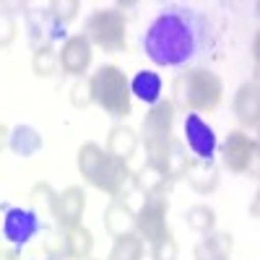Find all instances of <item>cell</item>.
<instances>
[{"label": "cell", "mask_w": 260, "mask_h": 260, "mask_svg": "<svg viewBox=\"0 0 260 260\" xmlns=\"http://www.w3.org/2000/svg\"><path fill=\"white\" fill-rule=\"evenodd\" d=\"M190 159H192V156H187L185 146H182L177 138H172L169 146L161 151V156L154 161V167L161 172V175L167 177V182L172 185V182H177V180L185 177V169H187Z\"/></svg>", "instance_id": "5bb4252c"}, {"label": "cell", "mask_w": 260, "mask_h": 260, "mask_svg": "<svg viewBox=\"0 0 260 260\" xmlns=\"http://www.w3.org/2000/svg\"><path fill=\"white\" fill-rule=\"evenodd\" d=\"M172 104L175 110L195 112V115H206L216 112L224 102V81L219 73H213L211 68H185L175 83H172Z\"/></svg>", "instance_id": "7a4b0ae2"}, {"label": "cell", "mask_w": 260, "mask_h": 260, "mask_svg": "<svg viewBox=\"0 0 260 260\" xmlns=\"http://www.w3.org/2000/svg\"><path fill=\"white\" fill-rule=\"evenodd\" d=\"M89 260H94V257H89Z\"/></svg>", "instance_id": "e575fe53"}, {"label": "cell", "mask_w": 260, "mask_h": 260, "mask_svg": "<svg viewBox=\"0 0 260 260\" xmlns=\"http://www.w3.org/2000/svg\"><path fill=\"white\" fill-rule=\"evenodd\" d=\"M216 31L211 18L192 8L172 3L164 6L143 34L146 57L161 68H195L213 55Z\"/></svg>", "instance_id": "6da1fadb"}, {"label": "cell", "mask_w": 260, "mask_h": 260, "mask_svg": "<svg viewBox=\"0 0 260 260\" xmlns=\"http://www.w3.org/2000/svg\"><path fill=\"white\" fill-rule=\"evenodd\" d=\"M185 143L190 148L192 159H198V161H213L216 148H219L213 127L195 112L185 115Z\"/></svg>", "instance_id": "30bf717a"}, {"label": "cell", "mask_w": 260, "mask_h": 260, "mask_svg": "<svg viewBox=\"0 0 260 260\" xmlns=\"http://www.w3.org/2000/svg\"><path fill=\"white\" fill-rule=\"evenodd\" d=\"M185 221L192 232H198V234H211L213 226H216V211L206 203H195L187 208L185 213Z\"/></svg>", "instance_id": "484cf974"}, {"label": "cell", "mask_w": 260, "mask_h": 260, "mask_svg": "<svg viewBox=\"0 0 260 260\" xmlns=\"http://www.w3.org/2000/svg\"><path fill=\"white\" fill-rule=\"evenodd\" d=\"M107 260H143V240L136 232L117 237Z\"/></svg>", "instance_id": "cb8c5ba5"}, {"label": "cell", "mask_w": 260, "mask_h": 260, "mask_svg": "<svg viewBox=\"0 0 260 260\" xmlns=\"http://www.w3.org/2000/svg\"><path fill=\"white\" fill-rule=\"evenodd\" d=\"M31 71L39 78H50L60 71V62H57V50L52 45H39L34 47V57H31Z\"/></svg>", "instance_id": "d4e9b609"}, {"label": "cell", "mask_w": 260, "mask_h": 260, "mask_svg": "<svg viewBox=\"0 0 260 260\" xmlns=\"http://www.w3.org/2000/svg\"><path fill=\"white\" fill-rule=\"evenodd\" d=\"M42 146H45V141H42V136L31 125H16L8 136V148L16 156H24V159L37 156L42 151Z\"/></svg>", "instance_id": "44dd1931"}, {"label": "cell", "mask_w": 260, "mask_h": 260, "mask_svg": "<svg viewBox=\"0 0 260 260\" xmlns=\"http://www.w3.org/2000/svg\"><path fill=\"white\" fill-rule=\"evenodd\" d=\"M91 45L83 34L68 37L62 42V47L57 50V62H60V71L65 76H83L91 65Z\"/></svg>", "instance_id": "7c38bea8"}, {"label": "cell", "mask_w": 260, "mask_h": 260, "mask_svg": "<svg viewBox=\"0 0 260 260\" xmlns=\"http://www.w3.org/2000/svg\"><path fill=\"white\" fill-rule=\"evenodd\" d=\"M151 260H177V242L172 232L161 234L156 242H151Z\"/></svg>", "instance_id": "83f0119b"}, {"label": "cell", "mask_w": 260, "mask_h": 260, "mask_svg": "<svg viewBox=\"0 0 260 260\" xmlns=\"http://www.w3.org/2000/svg\"><path fill=\"white\" fill-rule=\"evenodd\" d=\"M83 37L91 47L104 52H122L127 47V21L117 8H96L83 24Z\"/></svg>", "instance_id": "5b68a950"}, {"label": "cell", "mask_w": 260, "mask_h": 260, "mask_svg": "<svg viewBox=\"0 0 260 260\" xmlns=\"http://www.w3.org/2000/svg\"><path fill=\"white\" fill-rule=\"evenodd\" d=\"M234 250V237L229 232H211L195 245V260H229Z\"/></svg>", "instance_id": "e0dca14e"}, {"label": "cell", "mask_w": 260, "mask_h": 260, "mask_svg": "<svg viewBox=\"0 0 260 260\" xmlns=\"http://www.w3.org/2000/svg\"><path fill=\"white\" fill-rule=\"evenodd\" d=\"M89 86H91V96L102 110L122 120L133 110V96H130V83L127 76L122 73V68L117 65H99V68L89 76Z\"/></svg>", "instance_id": "277c9868"}, {"label": "cell", "mask_w": 260, "mask_h": 260, "mask_svg": "<svg viewBox=\"0 0 260 260\" xmlns=\"http://www.w3.org/2000/svg\"><path fill=\"white\" fill-rule=\"evenodd\" d=\"M172 127H175V104L169 99H159L148 110V115L141 122V143L146 146V161L154 164L161 151L172 141Z\"/></svg>", "instance_id": "8992f818"}, {"label": "cell", "mask_w": 260, "mask_h": 260, "mask_svg": "<svg viewBox=\"0 0 260 260\" xmlns=\"http://www.w3.org/2000/svg\"><path fill=\"white\" fill-rule=\"evenodd\" d=\"M167 216H169V201L164 192L146 195V201L141 203L136 213V234L146 242H156L161 234L169 232L167 226Z\"/></svg>", "instance_id": "ba28073f"}, {"label": "cell", "mask_w": 260, "mask_h": 260, "mask_svg": "<svg viewBox=\"0 0 260 260\" xmlns=\"http://www.w3.org/2000/svg\"><path fill=\"white\" fill-rule=\"evenodd\" d=\"M232 107H234V115H237V120H240L245 133H250V130L255 133L257 125H260V89H257L255 78L245 81L240 89H237Z\"/></svg>", "instance_id": "4fadbf2b"}, {"label": "cell", "mask_w": 260, "mask_h": 260, "mask_svg": "<svg viewBox=\"0 0 260 260\" xmlns=\"http://www.w3.org/2000/svg\"><path fill=\"white\" fill-rule=\"evenodd\" d=\"M16 16L8 11V8H0V50H6L11 47L13 42H16Z\"/></svg>", "instance_id": "f1b7e54d"}, {"label": "cell", "mask_w": 260, "mask_h": 260, "mask_svg": "<svg viewBox=\"0 0 260 260\" xmlns=\"http://www.w3.org/2000/svg\"><path fill=\"white\" fill-rule=\"evenodd\" d=\"M185 180L187 185L201 192V195H208L213 192L216 187H219V167H216L213 161H198V159H190L187 169H185Z\"/></svg>", "instance_id": "2e32d148"}, {"label": "cell", "mask_w": 260, "mask_h": 260, "mask_svg": "<svg viewBox=\"0 0 260 260\" xmlns=\"http://www.w3.org/2000/svg\"><path fill=\"white\" fill-rule=\"evenodd\" d=\"M45 229L42 224V216L31 208H8L6 216H3V224H0V234H3V240L13 247H24L29 245L34 237Z\"/></svg>", "instance_id": "9c48e42d"}, {"label": "cell", "mask_w": 260, "mask_h": 260, "mask_svg": "<svg viewBox=\"0 0 260 260\" xmlns=\"http://www.w3.org/2000/svg\"><path fill=\"white\" fill-rule=\"evenodd\" d=\"M47 260H50V257H47Z\"/></svg>", "instance_id": "d590c367"}, {"label": "cell", "mask_w": 260, "mask_h": 260, "mask_svg": "<svg viewBox=\"0 0 260 260\" xmlns=\"http://www.w3.org/2000/svg\"><path fill=\"white\" fill-rule=\"evenodd\" d=\"M221 161L232 175L257 177V164H260L257 138L245 133V130H229L221 143Z\"/></svg>", "instance_id": "52a82bcc"}, {"label": "cell", "mask_w": 260, "mask_h": 260, "mask_svg": "<svg viewBox=\"0 0 260 260\" xmlns=\"http://www.w3.org/2000/svg\"><path fill=\"white\" fill-rule=\"evenodd\" d=\"M8 136H11V130H8L3 122H0V151H3V148L8 146Z\"/></svg>", "instance_id": "d6a6232c"}, {"label": "cell", "mask_w": 260, "mask_h": 260, "mask_svg": "<svg viewBox=\"0 0 260 260\" xmlns=\"http://www.w3.org/2000/svg\"><path fill=\"white\" fill-rule=\"evenodd\" d=\"M138 133L133 127H127V125H117V127H112L110 130V136H107V154L110 156H115V159H120V161H130L136 156V151H138Z\"/></svg>", "instance_id": "ac0fdd59"}, {"label": "cell", "mask_w": 260, "mask_h": 260, "mask_svg": "<svg viewBox=\"0 0 260 260\" xmlns=\"http://www.w3.org/2000/svg\"><path fill=\"white\" fill-rule=\"evenodd\" d=\"M0 260H24L16 250H0Z\"/></svg>", "instance_id": "836d02e7"}, {"label": "cell", "mask_w": 260, "mask_h": 260, "mask_svg": "<svg viewBox=\"0 0 260 260\" xmlns=\"http://www.w3.org/2000/svg\"><path fill=\"white\" fill-rule=\"evenodd\" d=\"M83 211H86V192L81 185H71L62 192H57L55 206H52V219L57 221L60 229H71L81 224Z\"/></svg>", "instance_id": "8fae6325"}, {"label": "cell", "mask_w": 260, "mask_h": 260, "mask_svg": "<svg viewBox=\"0 0 260 260\" xmlns=\"http://www.w3.org/2000/svg\"><path fill=\"white\" fill-rule=\"evenodd\" d=\"M29 37H31V42H37V47L52 45L55 39H65V26H60L47 11L29 13Z\"/></svg>", "instance_id": "d6986e66"}, {"label": "cell", "mask_w": 260, "mask_h": 260, "mask_svg": "<svg viewBox=\"0 0 260 260\" xmlns=\"http://www.w3.org/2000/svg\"><path fill=\"white\" fill-rule=\"evenodd\" d=\"M78 172L81 177L94 185L96 190L112 195V198H122V192L127 185H133V172L127 169L125 161L110 156L99 143H83L78 148Z\"/></svg>", "instance_id": "3957f363"}, {"label": "cell", "mask_w": 260, "mask_h": 260, "mask_svg": "<svg viewBox=\"0 0 260 260\" xmlns=\"http://www.w3.org/2000/svg\"><path fill=\"white\" fill-rule=\"evenodd\" d=\"M167 177L154 167V164H143L138 172H133V187H138L143 195H154V192H164L167 187Z\"/></svg>", "instance_id": "603a6c76"}, {"label": "cell", "mask_w": 260, "mask_h": 260, "mask_svg": "<svg viewBox=\"0 0 260 260\" xmlns=\"http://www.w3.org/2000/svg\"><path fill=\"white\" fill-rule=\"evenodd\" d=\"M62 242H65V257L68 260H89L94 250V234L86 229L83 224L71 226L62 232Z\"/></svg>", "instance_id": "ffe728a7"}, {"label": "cell", "mask_w": 260, "mask_h": 260, "mask_svg": "<svg viewBox=\"0 0 260 260\" xmlns=\"http://www.w3.org/2000/svg\"><path fill=\"white\" fill-rule=\"evenodd\" d=\"M127 83H130V96L141 99L143 104L154 107L161 99V76L154 71H138Z\"/></svg>", "instance_id": "7402d4cb"}, {"label": "cell", "mask_w": 260, "mask_h": 260, "mask_svg": "<svg viewBox=\"0 0 260 260\" xmlns=\"http://www.w3.org/2000/svg\"><path fill=\"white\" fill-rule=\"evenodd\" d=\"M55 198H57V192L52 190L50 182H39V185H34V190H31V201H34L37 206H42V211H47L50 216H52Z\"/></svg>", "instance_id": "f546056e"}, {"label": "cell", "mask_w": 260, "mask_h": 260, "mask_svg": "<svg viewBox=\"0 0 260 260\" xmlns=\"http://www.w3.org/2000/svg\"><path fill=\"white\" fill-rule=\"evenodd\" d=\"M71 102H73V107L76 110H86L91 102H94V96H91V86H89V78H83V81H78L76 86H73V91H71Z\"/></svg>", "instance_id": "4dcf8cb0"}, {"label": "cell", "mask_w": 260, "mask_h": 260, "mask_svg": "<svg viewBox=\"0 0 260 260\" xmlns=\"http://www.w3.org/2000/svg\"><path fill=\"white\" fill-rule=\"evenodd\" d=\"M78 11H81L78 0H50V3H47V13L57 21L60 26L71 24V21L78 16Z\"/></svg>", "instance_id": "4316f807"}, {"label": "cell", "mask_w": 260, "mask_h": 260, "mask_svg": "<svg viewBox=\"0 0 260 260\" xmlns=\"http://www.w3.org/2000/svg\"><path fill=\"white\" fill-rule=\"evenodd\" d=\"M104 229L112 240L136 232V213L130 211V206L122 198H112V203L104 208Z\"/></svg>", "instance_id": "9a60e30c"}, {"label": "cell", "mask_w": 260, "mask_h": 260, "mask_svg": "<svg viewBox=\"0 0 260 260\" xmlns=\"http://www.w3.org/2000/svg\"><path fill=\"white\" fill-rule=\"evenodd\" d=\"M45 252L50 255V260H68V257H65L62 232H47V237H45Z\"/></svg>", "instance_id": "1f68e13d"}]
</instances>
